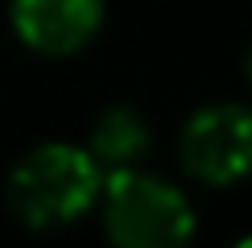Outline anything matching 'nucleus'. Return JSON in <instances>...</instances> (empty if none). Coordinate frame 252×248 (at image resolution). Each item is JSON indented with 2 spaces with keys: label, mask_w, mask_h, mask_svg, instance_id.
I'll use <instances>...</instances> for the list:
<instances>
[{
  "label": "nucleus",
  "mask_w": 252,
  "mask_h": 248,
  "mask_svg": "<svg viewBox=\"0 0 252 248\" xmlns=\"http://www.w3.org/2000/svg\"><path fill=\"white\" fill-rule=\"evenodd\" d=\"M103 190V170L79 145H41L8 174V207L29 227H62L91 211Z\"/></svg>",
  "instance_id": "obj_1"
},
{
  "label": "nucleus",
  "mask_w": 252,
  "mask_h": 248,
  "mask_svg": "<svg viewBox=\"0 0 252 248\" xmlns=\"http://www.w3.org/2000/svg\"><path fill=\"white\" fill-rule=\"evenodd\" d=\"M99 199H103V227L116 244L170 248L190 240L194 232V211L186 194L165 178L141 174L132 165L112 170V178H103Z\"/></svg>",
  "instance_id": "obj_2"
},
{
  "label": "nucleus",
  "mask_w": 252,
  "mask_h": 248,
  "mask_svg": "<svg viewBox=\"0 0 252 248\" xmlns=\"http://www.w3.org/2000/svg\"><path fill=\"white\" fill-rule=\"evenodd\" d=\"M182 165L198 182L227 186L252 174V108L211 103L182 128Z\"/></svg>",
  "instance_id": "obj_3"
},
{
  "label": "nucleus",
  "mask_w": 252,
  "mask_h": 248,
  "mask_svg": "<svg viewBox=\"0 0 252 248\" xmlns=\"http://www.w3.org/2000/svg\"><path fill=\"white\" fill-rule=\"evenodd\" d=\"M103 0H13V29L37 54H75L95 37Z\"/></svg>",
  "instance_id": "obj_4"
},
{
  "label": "nucleus",
  "mask_w": 252,
  "mask_h": 248,
  "mask_svg": "<svg viewBox=\"0 0 252 248\" xmlns=\"http://www.w3.org/2000/svg\"><path fill=\"white\" fill-rule=\"evenodd\" d=\"M149 149V124L141 120V112L132 108H108L91 128L87 153L99 161V170H124L136 165Z\"/></svg>",
  "instance_id": "obj_5"
},
{
  "label": "nucleus",
  "mask_w": 252,
  "mask_h": 248,
  "mask_svg": "<svg viewBox=\"0 0 252 248\" xmlns=\"http://www.w3.org/2000/svg\"><path fill=\"white\" fill-rule=\"evenodd\" d=\"M244 70H248V83H252V54H248V66H244Z\"/></svg>",
  "instance_id": "obj_6"
},
{
  "label": "nucleus",
  "mask_w": 252,
  "mask_h": 248,
  "mask_svg": "<svg viewBox=\"0 0 252 248\" xmlns=\"http://www.w3.org/2000/svg\"><path fill=\"white\" fill-rule=\"evenodd\" d=\"M248 244H252V236H248Z\"/></svg>",
  "instance_id": "obj_7"
}]
</instances>
